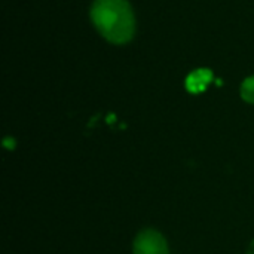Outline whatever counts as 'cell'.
<instances>
[{"label":"cell","instance_id":"1","mask_svg":"<svg viewBox=\"0 0 254 254\" xmlns=\"http://www.w3.org/2000/svg\"><path fill=\"white\" fill-rule=\"evenodd\" d=\"M91 18L100 34L112 43H127L134 36L135 21L127 0H95Z\"/></svg>","mask_w":254,"mask_h":254},{"label":"cell","instance_id":"3","mask_svg":"<svg viewBox=\"0 0 254 254\" xmlns=\"http://www.w3.org/2000/svg\"><path fill=\"white\" fill-rule=\"evenodd\" d=\"M211 79H213V73L208 68H199L192 74H189V77L186 79V88L189 92L198 94L205 89V86L211 82Z\"/></svg>","mask_w":254,"mask_h":254},{"label":"cell","instance_id":"4","mask_svg":"<svg viewBox=\"0 0 254 254\" xmlns=\"http://www.w3.org/2000/svg\"><path fill=\"white\" fill-rule=\"evenodd\" d=\"M241 97L244 101L254 104V76L244 80V83L241 86Z\"/></svg>","mask_w":254,"mask_h":254},{"label":"cell","instance_id":"2","mask_svg":"<svg viewBox=\"0 0 254 254\" xmlns=\"http://www.w3.org/2000/svg\"><path fill=\"white\" fill-rule=\"evenodd\" d=\"M134 254H168L167 240L153 229L141 231L132 244Z\"/></svg>","mask_w":254,"mask_h":254},{"label":"cell","instance_id":"5","mask_svg":"<svg viewBox=\"0 0 254 254\" xmlns=\"http://www.w3.org/2000/svg\"><path fill=\"white\" fill-rule=\"evenodd\" d=\"M249 254H254V241L250 244V249H249Z\"/></svg>","mask_w":254,"mask_h":254}]
</instances>
